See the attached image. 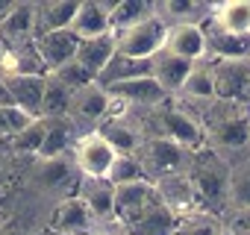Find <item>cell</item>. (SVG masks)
Listing matches in <instances>:
<instances>
[{
  "label": "cell",
  "instance_id": "obj_1",
  "mask_svg": "<svg viewBox=\"0 0 250 235\" xmlns=\"http://www.w3.org/2000/svg\"><path fill=\"white\" fill-rule=\"evenodd\" d=\"M200 124L206 130V141L212 150H218L227 162L235 153L250 150V109L227 100H215L203 109Z\"/></svg>",
  "mask_w": 250,
  "mask_h": 235
},
{
  "label": "cell",
  "instance_id": "obj_2",
  "mask_svg": "<svg viewBox=\"0 0 250 235\" xmlns=\"http://www.w3.org/2000/svg\"><path fill=\"white\" fill-rule=\"evenodd\" d=\"M191 182L197 188V200L203 212H212L218 217H227L229 212V174L232 165L212 147H203L200 153L191 156L188 165Z\"/></svg>",
  "mask_w": 250,
  "mask_h": 235
},
{
  "label": "cell",
  "instance_id": "obj_3",
  "mask_svg": "<svg viewBox=\"0 0 250 235\" xmlns=\"http://www.w3.org/2000/svg\"><path fill=\"white\" fill-rule=\"evenodd\" d=\"M168 33H171V24L162 15H150L147 21H142V24L115 36L118 39V53L130 56V59H147L150 62L159 53H165Z\"/></svg>",
  "mask_w": 250,
  "mask_h": 235
},
{
  "label": "cell",
  "instance_id": "obj_4",
  "mask_svg": "<svg viewBox=\"0 0 250 235\" xmlns=\"http://www.w3.org/2000/svg\"><path fill=\"white\" fill-rule=\"evenodd\" d=\"M191 156L194 153H188L186 147H180L177 141L162 138V136L145 138V144L136 153V159L142 162V168H145L150 182H159L162 176H171V174H180V171H188Z\"/></svg>",
  "mask_w": 250,
  "mask_h": 235
},
{
  "label": "cell",
  "instance_id": "obj_5",
  "mask_svg": "<svg viewBox=\"0 0 250 235\" xmlns=\"http://www.w3.org/2000/svg\"><path fill=\"white\" fill-rule=\"evenodd\" d=\"M33 182L50 194H59V200H65V197H77L83 174L74 162V153H65V156L36 159L33 162Z\"/></svg>",
  "mask_w": 250,
  "mask_h": 235
},
{
  "label": "cell",
  "instance_id": "obj_6",
  "mask_svg": "<svg viewBox=\"0 0 250 235\" xmlns=\"http://www.w3.org/2000/svg\"><path fill=\"white\" fill-rule=\"evenodd\" d=\"M118 156H121V153L112 147V141H109L100 130L83 133L80 141L74 144V162H77L80 174H83V176H91V179H106L109 171L115 168Z\"/></svg>",
  "mask_w": 250,
  "mask_h": 235
},
{
  "label": "cell",
  "instance_id": "obj_7",
  "mask_svg": "<svg viewBox=\"0 0 250 235\" xmlns=\"http://www.w3.org/2000/svg\"><path fill=\"white\" fill-rule=\"evenodd\" d=\"M162 197L156 191V185L150 179L145 182H133V185H121L118 194H115V215L112 220L124 229V232H130L153 206H159Z\"/></svg>",
  "mask_w": 250,
  "mask_h": 235
},
{
  "label": "cell",
  "instance_id": "obj_8",
  "mask_svg": "<svg viewBox=\"0 0 250 235\" xmlns=\"http://www.w3.org/2000/svg\"><path fill=\"white\" fill-rule=\"evenodd\" d=\"M112 103H115L112 94H109L100 82H91V85L74 91L68 118H71L80 130L88 127V133H91V130H100V127L106 124V118H109V112H112ZM83 133H85V130H83Z\"/></svg>",
  "mask_w": 250,
  "mask_h": 235
},
{
  "label": "cell",
  "instance_id": "obj_9",
  "mask_svg": "<svg viewBox=\"0 0 250 235\" xmlns=\"http://www.w3.org/2000/svg\"><path fill=\"white\" fill-rule=\"evenodd\" d=\"M218 100L250 109V59H212Z\"/></svg>",
  "mask_w": 250,
  "mask_h": 235
},
{
  "label": "cell",
  "instance_id": "obj_10",
  "mask_svg": "<svg viewBox=\"0 0 250 235\" xmlns=\"http://www.w3.org/2000/svg\"><path fill=\"white\" fill-rule=\"evenodd\" d=\"M94 223H97V217L85 206L83 197H65V200H56L50 220H47V229L59 232V235H91Z\"/></svg>",
  "mask_w": 250,
  "mask_h": 235
},
{
  "label": "cell",
  "instance_id": "obj_11",
  "mask_svg": "<svg viewBox=\"0 0 250 235\" xmlns=\"http://www.w3.org/2000/svg\"><path fill=\"white\" fill-rule=\"evenodd\" d=\"M39 36V3H15L9 18L0 24V41L9 50L36 44Z\"/></svg>",
  "mask_w": 250,
  "mask_h": 235
},
{
  "label": "cell",
  "instance_id": "obj_12",
  "mask_svg": "<svg viewBox=\"0 0 250 235\" xmlns=\"http://www.w3.org/2000/svg\"><path fill=\"white\" fill-rule=\"evenodd\" d=\"M106 88V85H103ZM115 100L127 103L130 109H159L171 100V94L156 82V77H142V79H130V82H115L106 88Z\"/></svg>",
  "mask_w": 250,
  "mask_h": 235
},
{
  "label": "cell",
  "instance_id": "obj_13",
  "mask_svg": "<svg viewBox=\"0 0 250 235\" xmlns=\"http://www.w3.org/2000/svg\"><path fill=\"white\" fill-rule=\"evenodd\" d=\"M80 44L83 41H80V36L74 30H56V33H44V36L36 39V50H39L47 74H53V71L65 68L68 62H74L77 53H80Z\"/></svg>",
  "mask_w": 250,
  "mask_h": 235
},
{
  "label": "cell",
  "instance_id": "obj_14",
  "mask_svg": "<svg viewBox=\"0 0 250 235\" xmlns=\"http://www.w3.org/2000/svg\"><path fill=\"white\" fill-rule=\"evenodd\" d=\"M0 82H3L12 106L24 109L33 118H42L47 77H39V74H15V77H6V79H0Z\"/></svg>",
  "mask_w": 250,
  "mask_h": 235
},
{
  "label": "cell",
  "instance_id": "obj_15",
  "mask_svg": "<svg viewBox=\"0 0 250 235\" xmlns=\"http://www.w3.org/2000/svg\"><path fill=\"white\" fill-rule=\"evenodd\" d=\"M159 197L165 200V206H171L177 215H188V212H197L200 209V200H197V188L191 182V174L188 171H180V174H171V176H162L159 182H153Z\"/></svg>",
  "mask_w": 250,
  "mask_h": 235
},
{
  "label": "cell",
  "instance_id": "obj_16",
  "mask_svg": "<svg viewBox=\"0 0 250 235\" xmlns=\"http://www.w3.org/2000/svg\"><path fill=\"white\" fill-rule=\"evenodd\" d=\"M165 50L180 56V59H188V62L209 59V44H206V36H203L200 24H174L171 33H168Z\"/></svg>",
  "mask_w": 250,
  "mask_h": 235
},
{
  "label": "cell",
  "instance_id": "obj_17",
  "mask_svg": "<svg viewBox=\"0 0 250 235\" xmlns=\"http://www.w3.org/2000/svg\"><path fill=\"white\" fill-rule=\"evenodd\" d=\"M71 30L80 36V41L100 39V36L112 33V3H100V0H85V3H80Z\"/></svg>",
  "mask_w": 250,
  "mask_h": 235
},
{
  "label": "cell",
  "instance_id": "obj_18",
  "mask_svg": "<svg viewBox=\"0 0 250 235\" xmlns=\"http://www.w3.org/2000/svg\"><path fill=\"white\" fill-rule=\"evenodd\" d=\"M209 21L235 39H250V0H224L209 6Z\"/></svg>",
  "mask_w": 250,
  "mask_h": 235
},
{
  "label": "cell",
  "instance_id": "obj_19",
  "mask_svg": "<svg viewBox=\"0 0 250 235\" xmlns=\"http://www.w3.org/2000/svg\"><path fill=\"white\" fill-rule=\"evenodd\" d=\"M194 65H197V62L180 59V56H174V53L165 50V53H159V56L153 59V77H156V82H159L171 97H177V94L183 91V85L188 82Z\"/></svg>",
  "mask_w": 250,
  "mask_h": 235
},
{
  "label": "cell",
  "instance_id": "obj_20",
  "mask_svg": "<svg viewBox=\"0 0 250 235\" xmlns=\"http://www.w3.org/2000/svg\"><path fill=\"white\" fill-rule=\"evenodd\" d=\"M115 53H118V39H115V33H106V36H100V39L83 41V44H80V53H77V62H80L88 74H94V77L100 79V74L109 68V62L115 59Z\"/></svg>",
  "mask_w": 250,
  "mask_h": 235
},
{
  "label": "cell",
  "instance_id": "obj_21",
  "mask_svg": "<svg viewBox=\"0 0 250 235\" xmlns=\"http://www.w3.org/2000/svg\"><path fill=\"white\" fill-rule=\"evenodd\" d=\"M115 194L118 188L109 179H91V176H83L80 191H77V197L85 200V206L94 212L97 220H109L115 215Z\"/></svg>",
  "mask_w": 250,
  "mask_h": 235
},
{
  "label": "cell",
  "instance_id": "obj_22",
  "mask_svg": "<svg viewBox=\"0 0 250 235\" xmlns=\"http://www.w3.org/2000/svg\"><path fill=\"white\" fill-rule=\"evenodd\" d=\"M77 9H80L77 0H47V3H39V36L56 33V30H71Z\"/></svg>",
  "mask_w": 250,
  "mask_h": 235
},
{
  "label": "cell",
  "instance_id": "obj_23",
  "mask_svg": "<svg viewBox=\"0 0 250 235\" xmlns=\"http://www.w3.org/2000/svg\"><path fill=\"white\" fill-rule=\"evenodd\" d=\"M142 77H153V59H130L115 53V59L109 62V68L100 74V85H115V82H130V79H142Z\"/></svg>",
  "mask_w": 250,
  "mask_h": 235
},
{
  "label": "cell",
  "instance_id": "obj_24",
  "mask_svg": "<svg viewBox=\"0 0 250 235\" xmlns=\"http://www.w3.org/2000/svg\"><path fill=\"white\" fill-rule=\"evenodd\" d=\"M150 15H156V3H147V0H118L112 3V33H124L142 21H147Z\"/></svg>",
  "mask_w": 250,
  "mask_h": 235
},
{
  "label": "cell",
  "instance_id": "obj_25",
  "mask_svg": "<svg viewBox=\"0 0 250 235\" xmlns=\"http://www.w3.org/2000/svg\"><path fill=\"white\" fill-rule=\"evenodd\" d=\"M156 15H162L171 27L174 24H200L209 15V6H200L194 0H165V3H156Z\"/></svg>",
  "mask_w": 250,
  "mask_h": 235
},
{
  "label": "cell",
  "instance_id": "obj_26",
  "mask_svg": "<svg viewBox=\"0 0 250 235\" xmlns=\"http://www.w3.org/2000/svg\"><path fill=\"white\" fill-rule=\"evenodd\" d=\"M71 97L74 91L53 74H47V85H44V106H42V118H68L71 112Z\"/></svg>",
  "mask_w": 250,
  "mask_h": 235
},
{
  "label": "cell",
  "instance_id": "obj_27",
  "mask_svg": "<svg viewBox=\"0 0 250 235\" xmlns=\"http://www.w3.org/2000/svg\"><path fill=\"white\" fill-rule=\"evenodd\" d=\"M177 235H227V229H224V217L197 209V212L180 215Z\"/></svg>",
  "mask_w": 250,
  "mask_h": 235
},
{
  "label": "cell",
  "instance_id": "obj_28",
  "mask_svg": "<svg viewBox=\"0 0 250 235\" xmlns=\"http://www.w3.org/2000/svg\"><path fill=\"white\" fill-rule=\"evenodd\" d=\"M238 209H250V156L235 159L229 174V212H238Z\"/></svg>",
  "mask_w": 250,
  "mask_h": 235
},
{
  "label": "cell",
  "instance_id": "obj_29",
  "mask_svg": "<svg viewBox=\"0 0 250 235\" xmlns=\"http://www.w3.org/2000/svg\"><path fill=\"white\" fill-rule=\"evenodd\" d=\"M44 141H47V118H36L24 133H18L12 138V150L15 153H33L39 159L44 150Z\"/></svg>",
  "mask_w": 250,
  "mask_h": 235
},
{
  "label": "cell",
  "instance_id": "obj_30",
  "mask_svg": "<svg viewBox=\"0 0 250 235\" xmlns=\"http://www.w3.org/2000/svg\"><path fill=\"white\" fill-rule=\"evenodd\" d=\"M115 188H121V185H133V182H145L147 179V174H145V168H142V162L136 159V156H118V162H115V168L109 171V176H106Z\"/></svg>",
  "mask_w": 250,
  "mask_h": 235
},
{
  "label": "cell",
  "instance_id": "obj_31",
  "mask_svg": "<svg viewBox=\"0 0 250 235\" xmlns=\"http://www.w3.org/2000/svg\"><path fill=\"white\" fill-rule=\"evenodd\" d=\"M33 121H36V118L27 115V112L18 109V106H0V133H3L6 138H15V136L24 133Z\"/></svg>",
  "mask_w": 250,
  "mask_h": 235
},
{
  "label": "cell",
  "instance_id": "obj_32",
  "mask_svg": "<svg viewBox=\"0 0 250 235\" xmlns=\"http://www.w3.org/2000/svg\"><path fill=\"white\" fill-rule=\"evenodd\" d=\"M53 77H59L71 91H80V88H85V85H91V82H97V77L94 74H88L77 59L74 62H68L65 68H59V71H53Z\"/></svg>",
  "mask_w": 250,
  "mask_h": 235
},
{
  "label": "cell",
  "instance_id": "obj_33",
  "mask_svg": "<svg viewBox=\"0 0 250 235\" xmlns=\"http://www.w3.org/2000/svg\"><path fill=\"white\" fill-rule=\"evenodd\" d=\"M224 229H227V235H250V209L229 212L224 217Z\"/></svg>",
  "mask_w": 250,
  "mask_h": 235
},
{
  "label": "cell",
  "instance_id": "obj_34",
  "mask_svg": "<svg viewBox=\"0 0 250 235\" xmlns=\"http://www.w3.org/2000/svg\"><path fill=\"white\" fill-rule=\"evenodd\" d=\"M0 235H27L18 223H12V220H3V226H0Z\"/></svg>",
  "mask_w": 250,
  "mask_h": 235
},
{
  "label": "cell",
  "instance_id": "obj_35",
  "mask_svg": "<svg viewBox=\"0 0 250 235\" xmlns=\"http://www.w3.org/2000/svg\"><path fill=\"white\" fill-rule=\"evenodd\" d=\"M91 235H127V232H124V229L118 226V229H94Z\"/></svg>",
  "mask_w": 250,
  "mask_h": 235
},
{
  "label": "cell",
  "instance_id": "obj_36",
  "mask_svg": "<svg viewBox=\"0 0 250 235\" xmlns=\"http://www.w3.org/2000/svg\"><path fill=\"white\" fill-rule=\"evenodd\" d=\"M44 235H59V232H50V229H44Z\"/></svg>",
  "mask_w": 250,
  "mask_h": 235
},
{
  "label": "cell",
  "instance_id": "obj_37",
  "mask_svg": "<svg viewBox=\"0 0 250 235\" xmlns=\"http://www.w3.org/2000/svg\"><path fill=\"white\" fill-rule=\"evenodd\" d=\"M0 226H3V220H0Z\"/></svg>",
  "mask_w": 250,
  "mask_h": 235
}]
</instances>
